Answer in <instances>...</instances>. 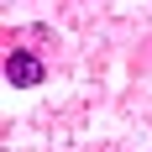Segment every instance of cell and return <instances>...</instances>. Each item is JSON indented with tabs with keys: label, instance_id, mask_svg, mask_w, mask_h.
<instances>
[{
	"label": "cell",
	"instance_id": "cell-1",
	"mask_svg": "<svg viewBox=\"0 0 152 152\" xmlns=\"http://www.w3.org/2000/svg\"><path fill=\"white\" fill-rule=\"evenodd\" d=\"M0 68H5V84L11 89H42V79H47V63L37 53H26V47H11V58Z\"/></svg>",
	"mask_w": 152,
	"mask_h": 152
}]
</instances>
